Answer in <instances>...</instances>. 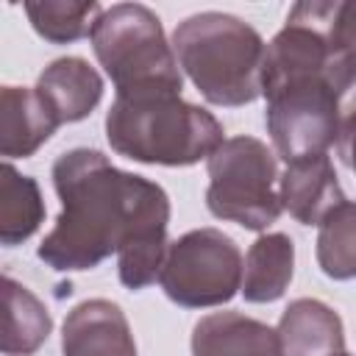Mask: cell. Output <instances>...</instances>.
I'll list each match as a JSON object with an SVG mask.
<instances>
[{"instance_id": "6da1fadb", "label": "cell", "mask_w": 356, "mask_h": 356, "mask_svg": "<svg viewBox=\"0 0 356 356\" xmlns=\"http://www.w3.org/2000/svg\"><path fill=\"white\" fill-rule=\"evenodd\" d=\"M53 186L61 211L36 250L47 267L92 270L114 253L122 286L145 289L159 278L170 197L156 181L114 167L100 150L72 147L53 161Z\"/></svg>"}, {"instance_id": "7a4b0ae2", "label": "cell", "mask_w": 356, "mask_h": 356, "mask_svg": "<svg viewBox=\"0 0 356 356\" xmlns=\"http://www.w3.org/2000/svg\"><path fill=\"white\" fill-rule=\"evenodd\" d=\"M106 139L114 153L161 167H192L225 142L220 120L172 89L117 95L106 111Z\"/></svg>"}, {"instance_id": "3957f363", "label": "cell", "mask_w": 356, "mask_h": 356, "mask_svg": "<svg viewBox=\"0 0 356 356\" xmlns=\"http://www.w3.org/2000/svg\"><path fill=\"white\" fill-rule=\"evenodd\" d=\"M178 67L211 106H245L261 97L267 44L245 19L200 11L172 31Z\"/></svg>"}, {"instance_id": "277c9868", "label": "cell", "mask_w": 356, "mask_h": 356, "mask_svg": "<svg viewBox=\"0 0 356 356\" xmlns=\"http://www.w3.org/2000/svg\"><path fill=\"white\" fill-rule=\"evenodd\" d=\"M89 39L117 95L184 89L175 50L164 36L161 19L147 6L117 3L106 8Z\"/></svg>"}, {"instance_id": "5b68a950", "label": "cell", "mask_w": 356, "mask_h": 356, "mask_svg": "<svg viewBox=\"0 0 356 356\" xmlns=\"http://www.w3.org/2000/svg\"><path fill=\"white\" fill-rule=\"evenodd\" d=\"M206 206L217 220L236 222L248 231L273 225L284 206L275 192V153L256 136H231L209 159Z\"/></svg>"}, {"instance_id": "8992f818", "label": "cell", "mask_w": 356, "mask_h": 356, "mask_svg": "<svg viewBox=\"0 0 356 356\" xmlns=\"http://www.w3.org/2000/svg\"><path fill=\"white\" fill-rule=\"evenodd\" d=\"M239 245L220 228H195L172 239L159 273L164 295L184 309L228 303L242 289Z\"/></svg>"}, {"instance_id": "52a82bcc", "label": "cell", "mask_w": 356, "mask_h": 356, "mask_svg": "<svg viewBox=\"0 0 356 356\" xmlns=\"http://www.w3.org/2000/svg\"><path fill=\"white\" fill-rule=\"evenodd\" d=\"M61 356H136L125 312L106 298L78 303L61 325Z\"/></svg>"}, {"instance_id": "ba28073f", "label": "cell", "mask_w": 356, "mask_h": 356, "mask_svg": "<svg viewBox=\"0 0 356 356\" xmlns=\"http://www.w3.org/2000/svg\"><path fill=\"white\" fill-rule=\"evenodd\" d=\"M278 197L281 206L303 225H320L328 211L348 200L328 153L289 161L278 178Z\"/></svg>"}, {"instance_id": "9c48e42d", "label": "cell", "mask_w": 356, "mask_h": 356, "mask_svg": "<svg viewBox=\"0 0 356 356\" xmlns=\"http://www.w3.org/2000/svg\"><path fill=\"white\" fill-rule=\"evenodd\" d=\"M33 89L47 111L56 117V122L67 125L86 120L97 108L103 97V78L89 61L78 56H64L42 70Z\"/></svg>"}, {"instance_id": "30bf717a", "label": "cell", "mask_w": 356, "mask_h": 356, "mask_svg": "<svg viewBox=\"0 0 356 356\" xmlns=\"http://www.w3.org/2000/svg\"><path fill=\"white\" fill-rule=\"evenodd\" d=\"M192 356H284L278 328L242 312H211L192 328Z\"/></svg>"}, {"instance_id": "8fae6325", "label": "cell", "mask_w": 356, "mask_h": 356, "mask_svg": "<svg viewBox=\"0 0 356 356\" xmlns=\"http://www.w3.org/2000/svg\"><path fill=\"white\" fill-rule=\"evenodd\" d=\"M278 337L284 356H339L345 353L342 317L317 298L292 300L281 320Z\"/></svg>"}, {"instance_id": "7c38bea8", "label": "cell", "mask_w": 356, "mask_h": 356, "mask_svg": "<svg viewBox=\"0 0 356 356\" xmlns=\"http://www.w3.org/2000/svg\"><path fill=\"white\" fill-rule=\"evenodd\" d=\"M58 122L28 86L0 89V153L8 159H31L53 134Z\"/></svg>"}, {"instance_id": "4fadbf2b", "label": "cell", "mask_w": 356, "mask_h": 356, "mask_svg": "<svg viewBox=\"0 0 356 356\" xmlns=\"http://www.w3.org/2000/svg\"><path fill=\"white\" fill-rule=\"evenodd\" d=\"M295 273V245L286 234H261L248 256L242 275V295L248 303H273L284 298Z\"/></svg>"}, {"instance_id": "5bb4252c", "label": "cell", "mask_w": 356, "mask_h": 356, "mask_svg": "<svg viewBox=\"0 0 356 356\" xmlns=\"http://www.w3.org/2000/svg\"><path fill=\"white\" fill-rule=\"evenodd\" d=\"M3 337L0 350L6 356L36 353L53 331V317L44 303L11 275H3Z\"/></svg>"}, {"instance_id": "9a60e30c", "label": "cell", "mask_w": 356, "mask_h": 356, "mask_svg": "<svg viewBox=\"0 0 356 356\" xmlns=\"http://www.w3.org/2000/svg\"><path fill=\"white\" fill-rule=\"evenodd\" d=\"M0 175V242L14 248L31 239L44 222V200L39 184L11 161H3Z\"/></svg>"}, {"instance_id": "2e32d148", "label": "cell", "mask_w": 356, "mask_h": 356, "mask_svg": "<svg viewBox=\"0 0 356 356\" xmlns=\"http://www.w3.org/2000/svg\"><path fill=\"white\" fill-rule=\"evenodd\" d=\"M22 8L33 31L53 44H70L92 36L97 17L106 11L97 0H28Z\"/></svg>"}, {"instance_id": "e0dca14e", "label": "cell", "mask_w": 356, "mask_h": 356, "mask_svg": "<svg viewBox=\"0 0 356 356\" xmlns=\"http://www.w3.org/2000/svg\"><path fill=\"white\" fill-rule=\"evenodd\" d=\"M317 228L320 270L334 281L356 278V200L339 203Z\"/></svg>"}, {"instance_id": "ac0fdd59", "label": "cell", "mask_w": 356, "mask_h": 356, "mask_svg": "<svg viewBox=\"0 0 356 356\" xmlns=\"http://www.w3.org/2000/svg\"><path fill=\"white\" fill-rule=\"evenodd\" d=\"M337 153H339L342 164L356 175V103L342 117L339 139H337Z\"/></svg>"}, {"instance_id": "d6986e66", "label": "cell", "mask_w": 356, "mask_h": 356, "mask_svg": "<svg viewBox=\"0 0 356 356\" xmlns=\"http://www.w3.org/2000/svg\"><path fill=\"white\" fill-rule=\"evenodd\" d=\"M339 356H350V353H339Z\"/></svg>"}]
</instances>
